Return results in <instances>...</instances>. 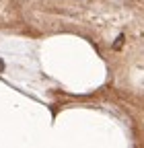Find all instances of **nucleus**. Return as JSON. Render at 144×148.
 Segmentation results:
<instances>
[{
  "label": "nucleus",
  "mask_w": 144,
  "mask_h": 148,
  "mask_svg": "<svg viewBox=\"0 0 144 148\" xmlns=\"http://www.w3.org/2000/svg\"><path fill=\"white\" fill-rule=\"evenodd\" d=\"M123 39H125V37H123V35H119L117 39H115V43H113V49H121V45H123Z\"/></svg>",
  "instance_id": "nucleus-1"
},
{
  "label": "nucleus",
  "mask_w": 144,
  "mask_h": 148,
  "mask_svg": "<svg viewBox=\"0 0 144 148\" xmlns=\"http://www.w3.org/2000/svg\"><path fill=\"white\" fill-rule=\"evenodd\" d=\"M2 68H4V64H2V62H0V70H2Z\"/></svg>",
  "instance_id": "nucleus-2"
}]
</instances>
